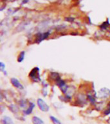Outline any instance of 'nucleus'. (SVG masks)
Listing matches in <instances>:
<instances>
[{
	"label": "nucleus",
	"instance_id": "obj_1",
	"mask_svg": "<svg viewBox=\"0 0 110 124\" xmlns=\"http://www.w3.org/2000/svg\"><path fill=\"white\" fill-rule=\"evenodd\" d=\"M37 105H38V107H39V109H41L42 111L47 112V111H49V106L46 104V103L43 99L39 98V99L37 100Z\"/></svg>",
	"mask_w": 110,
	"mask_h": 124
},
{
	"label": "nucleus",
	"instance_id": "obj_2",
	"mask_svg": "<svg viewBox=\"0 0 110 124\" xmlns=\"http://www.w3.org/2000/svg\"><path fill=\"white\" fill-rule=\"evenodd\" d=\"M39 69L37 67L34 68L30 72V76L31 78L34 80V81H37L38 80H40L39 78Z\"/></svg>",
	"mask_w": 110,
	"mask_h": 124
},
{
	"label": "nucleus",
	"instance_id": "obj_3",
	"mask_svg": "<svg viewBox=\"0 0 110 124\" xmlns=\"http://www.w3.org/2000/svg\"><path fill=\"white\" fill-rule=\"evenodd\" d=\"M10 81L12 84L15 88H17L18 89H23V86L22 85V84L18 80H17V79L15 78H11Z\"/></svg>",
	"mask_w": 110,
	"mask_h": 124
},
{
	"label": "nucleus",
	"instance_id": "obj_4",
	"mask_svg": "<svg viewBox=\"0 0 110 124\" xmlns=\"http://www.w3.org/2000/svg\"><path fill=\"white\" fill-rule=\"evenodd\" d=\"M99 93L102 98H106V97L110 96V90L106 88H103L100 91Z\"/></svg>",
	"mask_w": 110,
	"mask_h": 124
},
{
	"label": "nucleus",
	"instance_id": "obj_5",
	"mask_svg": "<svg viewBox=\"0 0 110 124\" xmlns=\"http://www.w3.org/2000/svg\"><path fill=\"white\" fill-rule=\"evenodd\" d=\"M1 122H2V124H14L10 118L8 116H4Z\"/></svg>",
	"mask_w": 110,
	"mask_h": 124
},
{
	"label": "nucleus",
	"instance_id": "obj_6",
	"mask_svg": "<svg viewBox=\"0 0 110 124\" xmlns=\"http://www.w3.org/2000/svg\"><path fill=\"white\" fill-rule=\"evenodd\" d=\"M32 122L34 124H45L43 121L37 116H34L32 118Z\"/></svg>",
	"mask_w": 110,
	"mask_h": 124
},
{
	"label": "nucleus",
	"instance_id": "obj_7",
	"mask_svg": "<svg viewBox=\"0 0 110 124\" xmlns=\"http://www.w3.org/2000/svg\"><path fill=\"white\" fill-rule=\"evenodd\" d=\"M34 107H35V105L33 103H30V107H28V109H26V111H24V113L25 114H27V115H28V114H31V113L32 112L33 109H34Z\"/></svg>",
	"mask_w": 110,
	"mask_h": 124
},
{
	"label": "nucleus",
	"instance_id": "obj_8",
	"mask_svg": "<svg viewBox=\"0 0 110 124\" xmlns=\"http://www.w3.org/2000/svg\"><path fill=\"white\" fill-rule=\"evenodd\" d=\"M49 35V33H44V34H41L39 36H37V41L38 42H41V41H43V39H46V38H48Z\"/></svg>",
	"mask_w": 110,
	"mask_h": 124
},
{
	"label": "nucleus",
	"instance_id": "obj_9",
	"mask_svg": "<svg viewBox=\"0 0 110 124\" xmlns=\"http://www.w3.org/2000/svg\"><path fill=\"white\" fill-rule=\"evenodd\" d=\"M50 119H51V120H52V122H53L54 124H62V123H61L57 118L54 117V116H50Z\"/></svg>",
	"mask_w": 110,
	"mask_h": 124
},
{
	"label": "nucleus",
	"instance_id": "obj_10",
	"mask_svg": "<svg viewBox=\"0 0 110 124\" xmlns=\"http://www.w3.org/2000/svg\"><path fill=\"white\" fill-rule=\"evenodd\" d=\"M25 52H24V51H22L21 53H20V56L18 57V59H17V60L19 62H21L24 59V57H25Z\"/></svg>",
	"mask_w": 110,
	"mask_h": 124
},
{
	"label": "nucleus",
	"instance_id": "obj_11",
	"mask_svg": "<svg viewBox=\"0 0 110 124\" xmlns=\"http://www.w3.org/2000/svg\"><path fill=\"white\" fill-rule=\"evenodd\" d=\"M0 67H1V71H3V70L5 68V65L3 62H1L0 63Z\"/></svg>",
	"mask_w": 110,
	"mask_h": 124
}]
</instances>
